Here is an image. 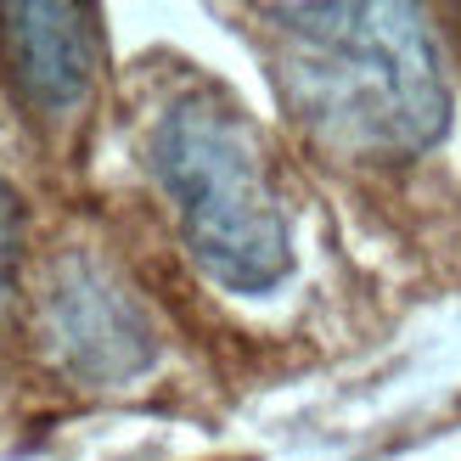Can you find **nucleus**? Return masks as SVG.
Masks as SVG:
<instances>
[{
  "label": "nucleus",
  "instance_id": "nucleus-5",
  "mask_svg": "<svg viewBox=\"0 0 461 461\" xmlns=\"http://www.w3.org/2000/svg\"><path fill=\"white\" fill-rule=\"evenodd\" d=\"M17 253H23V209H17L12 186L0 180V310H6L12 282H17Z\"/></svg>",
  "mask_w": 461,
  "mask_h": 461
},
{
  "label": "nucleus",
  "instance_id": "nucleus-6",
  "mask_svg": "<svg viewBox=\"0 0 461 461\" xmlns=\"http://www.w3.org/2000/svg\"><path fill=\"white\" fill-rule=\"evenodd\" d=\"M450 17H456V23H461V6H456V12H450Z\"/></svg>",
  "mask_w": 461,
  "mask_h": 461
},
{
  "label": "nucleus",
  "instance_id": "nucleus-1",
  "mask_svg": "<svg viewBox=\"0 0 461 461\" xmlns=\"http://www.w3.org/2000/svg\"><path fill=\"white\" fill-rule=\"evenodd\" d=\"M270 62L298 124L338 152L411 158L450 119V90L428 40V17L394 0L259 6Z\"/></svg>",
  "mask_w": 461,
  "mask_h": 461
},
{
  "label": "nucleus",
  "instance_id": "nucleus-3",
  "mask_svg": "<svg viewBox=\"0 0 461 461\" xmlns=\"http://www.w3.org/2000/svg\"><path fill=\"white\" fill-rule=\"evenodd\" d=\"M40 338L68 377L130 383L152 366V327L141 304L90 259H68L40 304Z\"/></svg>",
  "mask_w": 461,
  "mask_h": 461
},
{
  "label": "nucleus",
  "instance_id": "nucleus-2",
  "mask_svg": "<svg viewBox=\"0 0 461 461\" xmlns=\"http://www.w3.org/2000/svg\"><path fill=\"white\" fill-rule=\"evenodd\" d=\"M152 169L180 214L192 259L230 293H270L293 265V237L253 124L220 90H192L152 130Z\"/></svg>",
  "mask_w": 461,
  "mask_h": 461
},
{
  "label": "nucleus",
  "instance_id": "nucleus-4",
  "mask_svg": "<svg viewBox=\"0 0 461 461\" xmlns=\"http://www.w3.org/2000/svg\"><path fill=\"white\" fill-rule=\"evenodd\" d=\"M102 62L96 12L74 0H6L0 6V68L34 113L85 107Z\"/></svg>",
  "mask_w": 461,
  "mask_h": 461
}]
</instances>
